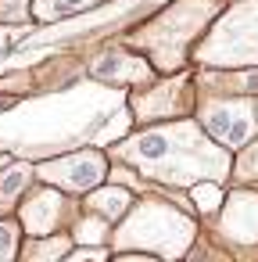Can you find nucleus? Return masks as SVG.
Segmentation results:
<instances>
[{
	"label": "nucleus",
	"instance_id": "nucleus-1",
	"mask_svg": "<svg viewBox=\"0 0 258 262\" xmlns=\"http://www.w3.org/2000/svg\"><path fill=\"white\" fill-rule=\"evenodd\" d=\"M111 158L136 169V176H144L147 183L190 187L197 180L226 183L233 151L212 140L194 115H179L165 122H144L133 137L115 144Z\"/></svg>",
	"mask_w": 258,
	"mask_h": 262
},
{
	"label": "nucleus",
	"instance_id": "nucleus-2",
	"mask_svg": "<svg viewBox=\"0 0 258 262\" xmlns=\"http://www.w3.org/2000/svg\"><path fill=\"white\" fill-rule=\"evenodd\" d=\"M222 11V0H172L147 22L133 26L122 43L140 51L158 76L190 65V47L208 29V22Z\"/></svg>",
	"mask_w": 258,
	"mask_h": 262
},
{
	"label": "nucleus",
	"instance_id": "nucleus-3",
	"mask_svg": "<svg viewBox=\"0 0 258 262\" xmlns=\"http://www.w3.org/2000/svg\"><path fill=\"white\" fill-rule=\"evenodd\" d=\"M108 248L115 251H144L151 258H186L197 241V219L176 208L165 198L144 190V198L126 208L122 219L111 223Z\"/></svg>",
	"mask_w": 258,
	"mask_h": 262
},
{
	"label": "nucleus",
	"instance_id": "nucleus-4",
	"mask_svg": "<svg viewBox=\"0 0 258 262\" xmlns=\"http://www.w3.org/2000/svg\"><path fill=\"white\" fill-rule=\"evenodd\" d=\"M194 69H258V0L222 4L190 47Z\"/></svg>",
	"mask_w": 258,
	"mask_h": 262
},
{
	"label": "nucleus",
	"instance_id": "nucleus-5",
	"mask_svg": "<svg viewBox=\"0 0 258 262\" xmlns=\"http://www.w3.org/2000/svg\"><path fill=\"white\" fill-rule=\"evenodd\" d=\"M197 104V86H194V65H183L176 72L154 76L144 86H129V112L133 122H165L179 115H194Z\"/></svg>",
	"mask_w": 258,
	"mask_h": 262
},
{
	"label": "nucleus",
	"instance_id": "nucleus-6",
	"mask_svg": "<svg viewBox=\"0 0 258 262\" xmlns=\"http://www.w3.org/2000/svg\"><path fill=\"white\" fill-rule=\"evenodd\" d=\"M254 97L258 94H204V90H197L194 119L204 126V133L212 140L237 151L240 144H247L258 133Z\"/></svg>",
	"mask_w": 258,
	"mask_h": 262
},
{
	"label": "nucleus",
	"instance_id": "nucleus-7",
	"mask_svg": "<svg viewBox=\"0 0 258 262\" xmlns=\"http://www.w3.org/2000/svg\"><path fill=\"white\" fill-rule=\"evenodd\" d=\"M108 155L101 147H83L76 155H61V158H47L40 165H33V176L43 183H54L65 194H86L90 187L108 180Z\"/></svg>",
	"mask_w": 258,
	"mask_h": 262
},
{
	"label": "nucleus",
	"instance_id": "nucleus-8",
	"mask_svg": "<svg viewBox=\"0 0 258 262\" xmlns=\"http://www.w3.org/2000/svg\"><path fill=\"white\" fill-rule=\"evenodd\" d=\"M212 219H215V237L233 244V251L258 248V190L251 183H237L222 198Z\"/></svg>",
	"mask_w": 258,
	"mask_h": 262
},
{
	"label": "nucleus",
	"instance_id": "nucleus-9",
	"mask_svg": "<svg viewBox=\"0 0 258 262\" xmlns=\"http://www.w3.org/2000/svg\"><path fill=\"white\" fill-rule=\"evenodd\" d=\"M76 212H79V205L68 201L65 190H58L54 183H43V180H40V187H33V190L22 198L15 219H18V226H22V237H43V233L61 230V223H68Z\"/></svg>",
	"mask_w": 258,
	"mask_h": 262
},
{
	"label": "nucleus",
	"instance_id": "nucleus-10",
	"mask_svg": "<svg viewBox=\"0 0 258 262\" xmlns=\"http://www.w3.org/2000/svg\"><path fill=\"white\" fill-rule=\"evenodd\" d=\"M90 76L93 79H104V83H119V86H144V83H151L158 72L151 69V61L140 54V51H133V47H126L122 40L119 43H111L108 51H101L93 61H90Z\"/></svg>",
	"mask_w": 258,
	"mask_h": 262
},
{
	"label": "nucleus",
	"instance_id": "nucleus-11",
	"mask_svg": "<svg viewBox=\"0 0 258 262\" xmlns=\"http://www.w3.org/2000/svg\"><path fill=\"white\" fill-rule=\"evenodd\" d=\"M133 205V190L129 187H122V183H97V187H90L86 194H83V208L86 212H97V215H104L108 223H115V219H122L126 215V208Z\"/></svg>",
	"mask_w": 258,
	"mask_h": 262
},
{
	"label": "nucleus",
	"instance_id": "nucleus-12",
	"mask_svg": "<svg viewBox=\"0 0 258 262\" xmlns=\"http://www.w3.org/2000/svg\"><path fill=\"white\" fill-rule=\"evenodd\" d=\"M72 248V233L68 230H54V233H43V237H26L18 244V258L26 262H61Z\"/></svg>",
	"mask_w": 258,
	"mask_h": 262
},
{
	"label": "nucleus",
	"instance_id": "nucleus-13",
	"mask_svg": "<svg viewBox=\"0 0 258 262\" xmlns=\"http://www.w3.org/2000/svg\"><path fill=\"white\" fill-rule=\"evenodd\" d=\"M101 0H33V22L36 26H51V22L72 18L79 11H90Z\"/></svg>",
	"mask_w": 258,
	"mask_h": 262
},
{
	"label": "nucleus",
	"instance_id": "nucleus-14",
	"mask_svg": "<svg viewBox=\"0 0 258 262\" xmlns=\"http://www.w3.org/2000/svg\"><path fill=\"white\" fill-rule=\"evenodd\" d=\"M72 233V244H108V233H111V223L97 212H76V223L68 226Z\"/></svg>",
	"mask_w": 258,
	"mask_h": 262
},
{
	"label": "nucleus",
	"instance_id": "nucleus-15",
	"mask_svg": "<svg viewBox=\"0 0 258 262\" xmlns=\"http://www.w3.org/2000/svg\"><path fill=\"white\" fill-rule=\"evenodd\" d=\"M33 180L36 176H33V165L29 162H15L8 169H0V208H11Z\"/></svg>",
	"mask_w": 258,
	"mask_h": 262
},
{
	"label": "nucleus",
	"instance_id": "nucleus-16",
	"mask_svg": "<svg viewBox=\"0 0 258 262\" xmlns=\"http://www.w3.org/2000/svg\"><path fill=\"white\" fill-rule=\"evenodd\" d=\"M229 180L233 183H258V133L247 140V144H240L237 151H233V162H229Z\"/></svg>",
	"mask_w": 258,
	"mask_h": 262
},
{
	"label": "nucleus",
	"instance_id": "nucleus-17",
	"mask_svg": "<svg viewBox=\"0 0 258 262\" xmlns=\"http://www.w3.org/2000/svg\"><path fill=\"white\" fill-rule=\"evenodd\" d=\"M186 190H190V201H194L197 215H204V219H212V215L219 212L222 198H226V190H222L219 180H197V183H190Z\"/></svg>",
	"mask_w": 258,
	"mask_h": 262
},
{
	"label": "nucleus",
	"instance_id": "nucleus-18",
	"mask_svg": "<svg viewBox=\"0 0 258 262\" xmlns=\"http://www.w3.org/2000/svg\"><path fill=\"white\" fill-rule=\"evenodd\" d=\"M18 244H22V226H18V219L4 215L0 219V262L18 258Z\"/></svg>",
	"mask_w": 258,
	"mask_h": 262
},
{
	"label": "nucleus",
	"instance_id": "nucleus-19",
	"mask_svg": "<svg viewBox=\"0 0 258 262\" xmlns=\"http://www.w3.org/2000/svg\"><path fill=\"white\" fill-rule=\"evenodd\" d=\"M33 22V0H0V26Z\"/></svg>",
	"mask_w": 258,
	"mask_h": 262
},
{
	"label": "nucleus",
	"instance_id": "nucleus-20",
	"mask_svg": "<svg viewBox=\"0 0 258 262\" xmlns=\"http://www.w3.org/2000/svg\"><path fill=\"white\" fill-rule=\"evenodd\" d=\"M8 104H15V97H0V108H8Z\"/></svg>",
	"mask_w": 258,
	"mask_h": 262
},
{
	"label": "nucleus",
	"instance_id": "nucleus-21",
	"mask_svg": "<svg viewBox=\"0 0 258 262\" xmlns=\"http://www.w3.org/2000/svg\"><path fill=\"white\" fill-rule=\"evenodd\" d=\"M254 119H258V97H254Z\"/></svg>",
	"mask_w": 258,
	"mask_h": 262
}]
</instances>
